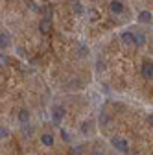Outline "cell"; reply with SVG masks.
Segmentation results:
<instances>
[{"label": "cell", "instance_id": "6da1fadb", "mask_svg": "<svg viewBox=\"0 0 153 155\" xmlns=\"http://www.w3.org/2000/svg\"><path fill=\"white\" fill-rule=\"evenodd\" d=\"M111 144L114 146V150H118L120 153H127L129 151V142L125 139H122V137H112Z\"/></svg>", "mask_w": 153, "mask_h": 155}, {"label": "cell", "instance_id": "7a4b0ae2", "mask_svg": "<svg viewBox=\"0 0 153 155\" xmlns=\"http://www.w3.org/2000/svg\"><path fill=\"white\" fill-rule=\"evenodd\" d=\"M65 107L63 105H55L54 109H52V122L55 124V126H59L61 122H63V118H65Z\"/></svg>", "mask_w": 153, "mask_h": 155}, {"label": "cell", "instance_id": "3957f363", "mask_svg": "<svg viewBox=\"0 0 153 155\" xmlns=\"http://www.w3.org/2000/svg\"><path fill=\"white\" fill-rule=\"evenodd\" d=\"M140 72H142V76L146 78V80H153V61H149V59L142 61Z\"/></svg>", "mask_w": 153, "mask_h": 155}, {"label": "cell", "instance_id": "277c9868", "mask_svg": "<svg viewBox=\"0 0 153 155\" xmlns=\"http://www.w3.org/2000/svg\"><path fill=\"white\" fill-rule=\"evenodd\" d=\"M124 2L122 0H111L109 2V11L112 13V15H122L124 13Z\"/></svg>", "mask_w": 153, "mask_h": 155}, {"label": "cell", "instance_id": "5b68a950", "mask_svg": "<svg viewBox=\"0 0 153 155\" xmlns=\"http://www.w3.org/2000/svg\"><path fill=\"white\" fill-rule=\"evenodd\" d=\"M120 39H122V43H124V45H137L135 33H133V31H129V30L122 31V33H120Z\"/></svg>", "mask_w": 153, "mask_h": 155}, {"label": "cell", "instance_id": "8992f818", "mask_svg": "<svg viewBox=\"0 0 153 155\" xmlns=\"http://www.w3.org/2000/svg\"><path fill=\"white\" fill-rule=\"evenodd\" d=\"M137 18H138V22H140V24H149V22L153 21V13H151L149 9H142V11L138 13Z\"/></svg>", "mask_w": 153, "mask_h": 155}, {"label": "cell", "instance_id": "52a82bcc", "mask_svg": "<svg viewBox=\"0 0 153 155\" xmlns=\"http://www.w3.org/2000/svg\"><path fill=\"white\" fill-rule=\"evenodd\" d=\"M11 45V37L8 31H0V50H6Z\"/></svg>", "mask_w": 153, "mask_h": 155}, {"label": "cell", "instance_id": "ba28073f", "mask_svg": "<svg viewBox=\"0 0 153 155\" xmlns=\"http://www.w3.org/2000/svg\"><path fill=\"white\" fill-rule=\"evenodd\" d=\"M39 30H41V33H50L52 31V21L50 18H41V22H39Z\"/></svg>", "mask_w": 153, "mask_h": 155}, {"label": "cell", "instance_id": "9c48e42d", "mask_svg": "<svg viewBox=\"0 0 153 155\" xmlns=\"http://www.w3.org/2000/svg\"><path fill=\"white\" fill-rule=\"evenodd\" d=\"M18 122H21V124H28L30 122V111L28 109H21V111H18Z\"/></svg>", "mask_w": 153, "mask_h": 155}, {"label": "cell", "instance_id": "30bf717a", "mask_svg": "<svg viewBox=\"0 0 153 155\" xmlns=\"http://www.w3.org/2000/svg\"><path fill=\"white\" fill-rule=\"evenodd\" d=\"M41 142H43L44 146H54L55 139H54V135H52V133H44L43 137H41Z\"/></svg>", "mask_w": 153, "mask_h": 155}, {"label": "cell", "instance_id": "8fae6325", "mask_svg": "<svg viewBox=\"0 0 153 155\" xmlns=\"http://www.w3.org/2000/svg\"><path fill=\"white\" fill-rule=\"evenodd\" d=\"M72 11H74L76 15H83V13H85V8H83L80 2H74V4H72Z\"/></svg>", "mask_w": 153, "mask_h": 155}, {"label": "cell", "instance_id": "7c38bea8", "mask_svg": "<svg viewBox=\"0 0 153 155\" xmlns=\"http://www.w3.org/2000/svg\"><path fill=\"white\" fill-rule=\"evenodd\" d=\"M90 129H92V122H90V120H85V122L81 124V131H83V133H89Z\"/></svg>", "mask_w": 153, "mask_h": 155}, {"label": "cell", "instance_id": "4fadbf2b", "mask_svg": "<svg viewBox=\"0 0 153 155\" xmlns=\"http://www.w3.org/2000/svg\"><path fill=\"white\" fill-rule=\"evenodd\" d=\"M135 39H137V46H142V45L146 43V37H144V33H135Z\"/></svg>", "mask_w": 153, "mask_h": 155}, {"label": "cell", "instance_id": "5bb4252c", "mask_svg": "<svg viewBox=\"0 0 153 155\" xmlns=\"http://www.w3.org/2000/svg\"><path fill=\"white\" fill-rule=\"evenodd\" d=\"M6 137H8V129L0 126V139H6Z\"/></svg>", "mask_w": 153, "mask_h": 155}, {"label": "cell", "instance_id": "9a60e30c", "mask_svg": "<svg viewBox=\"0 0 153 155\" xmlns=\"http://www.w3.org/2000/svg\"><path fill=\"white\" fill-rule=\"evenodd\" d=\"M107 120H109V118H107V114H102V116H100V122H102V126H103V124H107Z\"/></svg>", "mask_w": 153, "mask_h": 155}, {"label": "cell", "instance_id": "2e32d148", "mask_svg": "<svg viewBox=\"0 0 153 155\" xmlns=\"http://www.w3.org/2000/svg\"><path fill=\"white\" fill-rule=\"evenodd\" d=\"M92 155H105V153H103L102 150H94V153H92Z\"/></svg>", "mask_w": 153, "mask_h": 155}, {"label": "cell", "instance_id": "e0dca14e", "mask_svg": "<svg viewBox=\"0 0 153 155\" xmlns=\"http://www.w3.org/2000/svg\"><path fill=\"white\" fill-rule=\"evenodd\" d=\"M72 2H80V0H72Z\"/></svg>", "mask_w": 153, "mask_h": 155}]
</instances>
